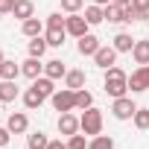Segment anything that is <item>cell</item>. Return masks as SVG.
<instances>
[{"label": "cell", "instance_id": "cell-1", "mask_svg": "<svg viewBox=\"0 0 149 149\" xmlns=\"http://www.w3.org/2000/svg\"><path fill=\"white\" fill-rule=\"evenodd\" d=\"M105 94H108L111 100L129 94V76H126V70H123V67L111 64V67L105 70Z\"/></svg>", "mask_w": 149, "mask_h": 149}, {"label": "cell", "instance_id": "cell-2", "mask_svg": "<svg viewBox=\"0 0 149 149\" xmlns=\"http://www.w3.org/2000/svg\"><path fill=\"white\" fill-rule=\"evenodd\" d=\"M79 126H82V132L85 134H91V137H97V134H102V111L100 108H85L82 111V117H79Z\"/></svg>", "mask_w": 149, "mask_h": 149}, {"label": "cell", "instance_id": "cell-3", "mask_svg": "<svg viewBox=\"0 0 149 149\" xmlns=\"http://www.w3.org/2000/svg\"><path fill=\"white\" fill-rule=\"evenodd\" d=\"M50 102H53V108L56 111H76V91H70V88H61V91H56L53 97H50Z\"/></svg>", "mask_w": 149, "mask_h": 149}, {"label": "cell", "instance_id": "cell-4", "mask_svg": "<svg viewBox=\"0 0 149 149\" xmlns=\"http://www.w3.org/2000/svg\"><path fill=\"white\" fill-rule=\"evenodd\" d=\"M129 91H134V94L149 91V64H137V70L129 76Z\"/></svg>", "mask_w": 149, "mask_h": 149}, {"label": "cell", "instance_id": "cell-5", "mask_svg": "<svg viewBox=\"0 0 149 149\" xmlns=\"http://www.w3.org/2000/svg\"><path fill=\"white\" fill-rule=\"evenodd\" d=\"M134 111H137V105L132 102V97H117L114 105H111V114H114L117 120H132Z\"/></svg>", "mask_w": 149, "mask_h": 149}, {"label": "cell", "instance_id": "cell-6", "mask_svg": "<svg viewBox=\"0 0 149 149\" xmlns=\"http://www.w3.org/2000/svg\"><path fill=\"white\" fill-rule=\"evenodd\" d=\"M88 21H85V15H79V12H73V15H67V24H64V29H67V35H73V38H82V35H88Z\"/></svg>", "mask_w": 149, "mask_h": 149}, {"label": "cell", "instance_id": "cell-7", "mask_svg": "<svg viewBox=\"0 0 149 149\" xmlns=\"http://www.w3.org/2000/svg\"><path fill=\"white\" fill-rule=\"evenodd\" d=\"M105 9V21L108 24H129V6L126 3H108V6H102Z\"/></svg>", "mask_w": 149, "mask_h": 149}, {"label": "cell", "instance_id": "cell-8", "mask_svg": "<svg viewBox=\"0 0 149 149\" xmlns=\"http://www.w3.org/2000/svg\"><path fill=\"white\" fill-rule=\"evenodd\" d=\"M58 132H61L64 137H70V134H76V132H82V126H79V117H73L70 111L58 114Z\"/></svg>", "mask_w": 149, "mask_h": 149}, {"label": "cell", "instance_id": "cell-9", "mask_svg": "<svg viewBox=\"0 0 149 149\" xmlns=\"http://www.w3.org/2000/svg\"><path fill=\"white\" fill-rule=\"evenodd\" d=\"M114 61H117V50H114V47H100V50L94 53V64L102 67V70H108Z\"/></svg>", "mask_w": 149, "mask_h": 149}, {"label": "cell", "instance_id": "cell-10", "mask_svg": "<svg viewBox=\"0 0 149 149\" xmlns=\"http://www.w3.org/2000/svg\"><path fill=\"white\" fill-rule=\"evenodd\" d=\"M6 129H9L12 134H24V132L29 129V117H26L24 111H15V114H9V120H6Z\"/></svg>", "mask_w": 149, "mask_h": 149}, {"label": "cell", "instance_id": "cell-11", "mask_svg": "<svg viewBox=\"0 0 149 149\" xmlns=\"http://www.w3.org/2000/svg\"><path fill=\"white\" fill-rule=\"evenodd\" d=\"M76 41H79V44H76L79 56H94V53L102 47V44H100V38H97V35H91V32H88V35H82V38H76Z\"/></svg>", "mask_w": 149, "mask_h": 149}, {"label": "cell", "instance_id": "cell-12", "mask_svg": "<svg viewBox=\"0 0 149 149\" xmlns=\"http://www.w3.org/2000/svg\"><path fill=\"white\" fill-rule=\"evenodd\" d=\"M21 73H24L26 79H38V76H44V64H41V58L29 56V58L21 64Z\"/></svg>", "mask_w": 149, "mask_h": 149}, {"label": "cell", "instance_id": "cell-13", "mask_svg": "<svg viewBox=\"0 0 149 149\" xmlns=\"http://www.w3.org/2000/svg\"><path fill=\"white\" fill-rule=\"evenodd\" d=\"M44 76H50V79H64V76H67L64 61H61V58H50V61H44Z\"/></svg>", "mask_w": 149, "mask_h": 149}, {"label": "cell", "instance_id": "cell-14", "mask_svg": "<svg viewBox=\"0 0 149 149\" xmlns=\"http://www.w3.org/2000/svg\"><path fill=\"white\" fill-rule=\"evenodd\" d=\"M21 32L26 35V38H38V35H44V24L32 15V18H26V21H21Z\"/></svg>", "mask_w": 149, "mask_h": 149}, {"label": "cell", "instance_id": "cell-15", "mask_svg": "<svg viewBox=\"0 0 149 149\" xmlns=\"http://www.w3.org/2000/svg\"><path fill=\"white\" fill-rule=\"evenodd\" d=\"M85 82H88L85 70H67V76H64V88H70V91L85 88Z\"/></svg>", "mask_w": 149, "mask_h": 149}, {"label": "cell", "instance_id": "cell-16", "mask_svg": "<svg viewBox=\"0 0 149 149\" xmlns=\"http://www.w3.org/2000/svg\"><path fill=\"white\" fill-rule=\"evenodd\" d=\"M12 15H15L18 21H26V18H32V15H35V3H32V0H15Z\"/></svg>", "mask_w": 149, "mask_h": 149}, {"label": "cell", "instance_id": "cell-17", "mask_svg": "<svg viewBox=\"0 0 149 149\" xmlns=\"http://www.w3.org/2000/svg\"><path fill=\"white\" fill-rule=\"evenodd\" d=\"M32 88L38 91V94H44V97H53L58 88H56V79H50V76H38V79H32Z\"/></svg>", "mask_w": 149, "mask_h": 149}, {"label": "cell", "instance_id": "cell-18", "mask_svg": "<svg viewBox=\"0 0 149 149\" xmlns=\"http://www.w3.org/2000/svg\"><path fill=\"white\" fill-rule=\"evenodd\" d=\"M85 21H88L91 26L102 24V21H105V9H102L100 3H91V6H85Z\"/></svg>", "mask_w": 149, "mask_h": 149}, {"label": "cell", "instance_id": "cell-19", "mask_svg": "<svg viewBox=\"0 0 149 149\" xmlns=\"http://www.w3.org/2000/svg\"><path fill=\"white\" fill-rule=\"evenodd\" d=\"M111 47H114L117 53H132V47H134V38H132L129 32H117V35H114V41H111Z\"/></svg>", "mask_w": 149, "mask_h": 149}, {"label": "cell", "instance_id": "cell-20", "mask_svg": "<svg viewBox=\"0 0 149 149\" xmlns=\"http://www.w3.org/2000/svg\"><path fill=\"white\" fill-rule=\"evenodd\" d=\"M44 100H47V97H44V94H38L35 88H26V91H24V105H26L29 111L41 108V105H44Z\"/></svg>", "mask_w": 149, "mask_h": 149}, {"label": "cell", "instance_id": "cell-21", "mask_svg": "<svg viewBox=\"0 0 149 149\" xmlns=\"http://www.w3.org/2000/svg\"><path fill=\"white\" fill-rule=\"evenodd\" d=\"M132 58H134V64H149V41H134Z\"/></svg>", "mask_w": 149, "mask_h": 149}, {"label": "cell", "instance_id": "cell-22", "mask_svg": "<svg viewBox=\"0 0 149 149\" xmlns=\"http://www.w3.org/2000/svg\"><path fill=\"white\" fill-rule=\"evenodd\" d=\"M18 100V85L12 79H3L0 82V102H15Z\"/></svg>", "mask_w": 149, "mask_h": 149}, {"label": "cell", "instance_id": "cell-23", "mask_svg": "<svg viewBox=\"0 0 149 149\" xmlns=\"http://www.w3.org/2000/svg\"><path fill=\"white\" fill-rule=\"evenodd\" d=\"M0 76L15 82V79L21 76V64H18V61H9V58H3V61H0Z\"/></svg>", "mask_w": 149, "mask_h": 149}, {"label": "cell", "instance_id": "cell-24", "mask_svg": "<svg viewBox=\"0 0 149 149\" xmlns=\"http://www.w3.org/2000/svg\"><path fill=\"white\" fill-rule=\"evenodd\" d=\"M47 38L44 35H38V38H29V56H35V58H41L44 53H47Z\"/></svg>", "mask_w": 149, "mask_h": 149}, {"label": "cell", "instance_id": "cell-25", "mask_svg": "<svg viewBox=\"0 0 149 149\" xmlns=\"http://www.w3.org/2000/svg\"><path fill=\"white\" fill-rule=\"evenodd\" d=\"M47 134L44 132H32V134H26V149H47Z\"/></svg>", "mask_w": 149, "mask_h": 149}, {"label": "cell", "instance_id": "cell-26", "mask_svg": "<svg viewBox=\"0 0 149 149\" xmlns=\"http://www.w3.org/2000/svg\"><path fill=\"white\" fill-rule=\"evenodd\" d=\"M88 149H114V140L108 134H97V137L88 140Z\"/></svg>", "mask_w": 149, "mask_h": 149}, {"label": "cell", "instance_id": "cell-27", "mask_svg": "<svg viewBox=\"0 0 149 149\" xmlns=\"http://www.w3.org/2000/svg\"><path fill=\"white\" fill-rule=\"evenodd\" d=\"M44 38H47V44H50V47H61V44H64V38H67V32H64V29H47V35H44Z\"/></svg>", "mask_w": 149, "mask_h": 149}, {"label": "cell", "instance_id": "cell-28", "mask_svg": "<svg viewBox=\"0 0 149 149\" xmlns=\"http://www.w3.org/2000/svg\"><path fill=\"white\" fill-rule=\"evenodd\" d=\"M91 105H94V97H91V91L79 88V91H76V108H79V111H85V108H91Z\"/></svg>", "mask_w": 149, "mask_h": 149}, {"label": "cell", "instance_id": "cell-29", "mask_svg": "<svg viewBox=\"0 0 149 149\" xmlns=\"http://www.w3.org/2000/svg\"><path fill=\"white\" fill-rule=\"evenodd\" d=\"M132 120H134V126H137L140 132H143V129H149V108H137Z\"/></svg>", "mask_w": 149, "mask_h": 149}, {"label": "cell", "instance_id": "cell-30", "mask_svg": "<svg viewBox=\"0 0 149 149\" xmlns=\"http://www.w3.org/2000/svg\"><path fill=\"white\" fill-rule=\"evenodd\" d=\"M67 149H88L85 132H82V134H79V132H76V134H70V137H67Z\"/></svg>", "mask_w": 149, "mask_h": 149}, {"label": "cell", "instance_id": "cell-31", "mask_svg": "<svg viewBox=\"0 0 149 149\" xmlns=\"http://www.w3.org/2000/svg\"><path fill=\"white\" fill-rule=\"evenodd\" d=\"M64 24H67V18H61V12H53L50 18H47V29H64ZM67 32V29H64Z\"/></svg>", "mask_w": 149, "mask_h": 149}, {"label": "cell", "instance_id": "cell-32", "mask_svg": "<svg viewBox=\"0 0 149 149\" xmlns=\"http://www.w3.org/2000/svg\"><path fill=\"white\" fill-rule=\"evenodd\" d=\"M85 6V0H61V9L67 12V15H73V12H79Z\"/></svg>", "mask_w": 149, "mask_h": 149}, {"label": "cell", "instance_id": "cell-33", "mask_svg": "<svg viewBox=\"0 0 149 149\" xmlns=\"http://www.w3.org/2000/svg\"><path fill=\"white\" fill-rule=\"evenodd\" d=\"M9 140H12V132H9L6 126H0V149H3V146H9Z\"/></svg>", "mask_w": 149, "mask_h": 149}, {"label": "cell", "instance_id": "cell-34", "mask_svg": "<svg viewBox=\"0 0 149 149\" xmlns=\"http://www.w3.org/2000/svg\"><path fill=\"white\" fill-rule=\"evenodd\" d=\"M15 9V0H0V15H9Z\"/></svg>", "mask_w": 149, "mask_h": 149}, {"label": "cell", "instance_id": "cell-35", "mask_svg": "<svg viewBox=\"0 0 149 149\" xmlns=\"http://www.w3.org/2000/svg\"><path fill=\"white\" fill-rule=\"evenodd\" d=\"M47 149H67V143H61V140H50Z\"/></svg>", "mask_w": 149, "mask_h": 149}, {"label": "cell", "instance_id": "cell-36", "mask_svg": "<svg viewBox=\"0 0 149 149\" xmlns=\"http://www.w3.org/2000/svg\"><path fill=\"white\" fill-rule=\"evenodd\" d=\"M94 3H100V6H108V3H114V0H94Z\"/></svg>", "mask_w": 149, "mask_h": 149}, {"label": "cell", "instance_id": "cell-37", "mask_svg": "<svg viewBox=\"0 0 149 149\" xmlns=\"http://www.w3.org/2000/svg\"><path fill=\"white\" fill-rule=\"evenodd\" d=\"M117 3H126V6H129V3H132V0H117Z\"/></svg>", "mask_w": 149, "mask_h": 149}, {"label": "cell", "instance_id": "cell-38", "mask_svg": "<svg viewBox=\"0 0 149 149\" xmlns=\"http://www.w3.org/2000/svg\"><path fill=\"white\" fill-rule=\"evenodd\" d=\"M3 58H6V56H3V50H0V61H3Z\"/></svg>", "mask_w": 149, "mask_h": 149}, {"label": "cell", "instance_id": "cell-39", "mask_svg": "<svg viewBox=\"0 0 149 149\" xmlns=\"http://www.w3.org/2000/svg\"><path fill=\"white\" fill-rule=\"evenodd\" d=\"M0 82H3V76H0Z\"/></svg>", "mask_w": 149, "mask_h": 149}]
</instances>
